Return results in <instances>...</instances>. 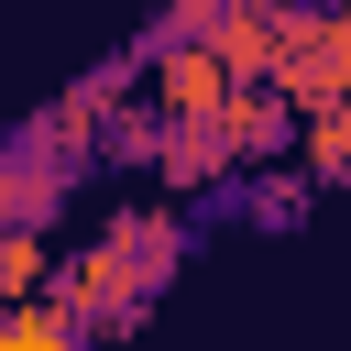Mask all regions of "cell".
I'll return each instance as SVG.
<instances>
[{
	"instance_id": "277c9868",
	"label": "cell",
	"mask_w": 351,
	"mask_h": 351,
	"mask_svg": "<svg viewBox=\"0 0 351 351\" xmlns=\"http://www.w3.org/2000/svg\"><path fill=\"white\" fill-rule=\"evenodd\" d=\"M143 176L186 208V197H219L230 186V154H219V121H165L154 132V154H143Z\"/></svg>"
},
{
	"instance_id": "8992f818",
	"label": "cell",
	"mask_w": 351,
	"mask_h": 351,
	"mask_svg": "<svg viewBox=\"0 0 351 351\" xmlns=\"http://www.w3.org/2000/svg\"><path fill=\"white\" fill-rule=\"evenodd\" d=\"M208 55H219L230 88H263V77H274V11H263V0H230V11L208 22Z\"/></svg>"
},
{
	"instance_id": "8fae6325",
	"label": "cell",
	"mask_w": 351,
	"mask_h": 351,
	"mask_svg": "<svg viewBox=\"0 0 351 351\" xmlns=\"http://www.w3.org/2000/svg\"><path fill=\"white\" fill-rule=\"evenodd\" d=\"M44 274H55V241L44 230H0V307L44 296Z\"/></svg>"
},
{
	"instance_id": "52a82bcc",
	"label": "cell",
	"mask_w": 351,
	"mask_h": 351,
	"mask_svg": "<svg viewBox=\"0 0 351 351\" xmlns=\"http://www.w3.org/2000/svg\"><path fill=\"white\" fill-rule=\"evenodd\" d=\"M307 197H318V186H307L296 165H263V176H230L208 208H230V219H252V230H296V219H307Z\"/></svg>"
},
{
	"instance_id": "5bb4252c",
	"label": "cell",
	"mask_w": 351,
	"mask_h": 351,
	"mask_svg": "<svg viewBox=\"0 0 351 351\" xmlns=\"http://www.w3.org/2000/svg\"><path fill=\"white\" fill-rule=\"evenodd\" d=\"M329 11H351V0H329Z\"/></svg>"
},
{
	"instance_id": "9c48e42d",
	"label": "cell",
	"mask_w": 351,
	"mask_h": 351,
	"mask_svg": "<svg viewBox=\"0 0 351 351\" xmlns=\"http://www.w3.org/2000/svg\"><path fill=\"white\" fill-rule=\"evenodd\" d=\"M285 165H296L307 186H351V99H340V110H307L296 143H285Z\"/></svg>"
},
{
	"instance_id": "7a4b0ae2",
	"label": "cell",
	"mask_w": 351,
	"mask_h": 351,
	"mask_svg": "<svg viewBox=\"0 0 351 351\" xmlns=\"http://www.w3.org/2000/svg\"><path fill=\"white\" fill-rule=\"evenodd\" d=\"M88 176H99V165L55 154V143H44L33 121H22V132L0 143V230H55V208H66V197H77Z\"/></svg>"
},
{
	"instance_id": "5b68a950",
	"label": "cell",
	"mask_w": 351,
	"mask_h": 351,
	"mask_svg": "<svg viewBox=\"0 0 351 351\" xmlns=\"http://www.w3.org/2000/svg\"><path fill=\"white\" fill-rule=\"evenodd\" d=\"M285 143H296V110H285L274 88H230V99H219V154H230V176L285 165Z\"/></svg>"
},
{
	"instance_id": "6da1fadb",
	"label": "cell",
	"mask_w": 351,
	"mask_h": 351,
	"mask_svg": "<svg viewBox=\"0 0 351 351\" xmlns=\"http://www.w3.org/2000/svg\"><path fill=\"white\" fill-rule=\"evenodd\" d=\"M176 263H197V219H186L176 197H132V208H110L77 252H55L44 307H66L88 340H132L143 307L176 285Z\"/></svg>"
},
{
	"instance_id": "3957f363",
	"label": "cell",
	"mask_w": 351,
	"mask_h": 351,
	"mask_svg": "<svg viewBox=\"0 0 351 351\" xmlns=\"http://www.w3.org/2000/svg\"><path fill=\"white\" fill-rule=\"evenodd\" d=\"M132 66H143V99L165 121H219V99H230V77H219L208 44H132Z\"/></svg>"
},
{
	"instance_id": "ba28073f",
	"label": "cell",
	"mask_w": 351,
	"mask_h": 351,
	"mask_svg": "<svg viewBox=\"0 0 351 351\" xmlns=\"http://www.w3.org/2000/svg\"><path fill=\"white\" fill-rule=\"evenodd\" d=\"M154 132H165V110H154V99H143V77H132V88L99 110V143H88V154H99V165H121V176H143Z\"/></svg>"
},
{
	"instance_id": "7c38bea8",
	"label": "cell",
	"mask_w": 351,
	"mask_h": 351,
	"mask_svg": "<svg viewBox=\"0 0 351 351\" xmlns=\"http://www.w3.org/2000/svg\"><path fill=\"white\" fill-rule=\"evenodd\" d=\"M219 11H230V0H165L132 44H208V22H219Z\"/></svg>"
},
{
	"instance_id": "30bf717a",
	"label": "cell",
	"mask_w": 351,
	"mask_h": 351,
	"mask_svg": "<svg viewBox=\"0 0 351 351\" xmlns=\"http://www.w3.org/2000/svg\"><path fill=\"white\" fill-rule=\"evenodd\" d=\"M0 351H99L66 307H44V296H22V307H0Z\"/></svg>"
},
{
	"instance_id": "4fadbf2b",
	"label": "cell",
	"mask_w": 351,
	"mask_h": 351,
	"mask_svg": "<svg viewBox=\"0 0 351 351\" xmlns=\"http://www.w3.org/2000/svg\"><path fill=\"white\" fill-rule=\"evenodd\" d=\"M263 11H307V0H263Z\"/></svg>"
}]
</instances>
